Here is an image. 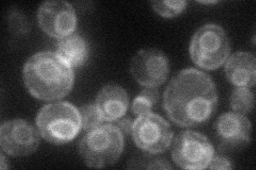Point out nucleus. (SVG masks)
<instances>
[{
  "label": "nucleus",
  "mask_w": 256,
  "mask_h": 170,
  "mask_svg": "<svg viewBox=\"0 0 256 170\" xmlns=\"http://www.w3.org/2000/svg\"><path fill=\"white\" fill-rule=\"evenodd\" d=\"M38 20L41 29L50 36L62 39L77 28L75 9L66 1H46L38 9Z\"/></svg>",
  "instance_id": "obj_9"
},
{
  "label": "nucleus",
  "mask_w": 256,
  "mask_h": 170,
  "mask_svg": "<svg viewBox=\"0 0 256 170\" xmlns=\"http://www.w3.org/2000/svg\"><path fill=\"white\" fill-rule=\"evenodd\" d=\"M118 129L120 131L123 133V135H128L132 133V128H134V121L132 120L130 117H122L116 121L114 124Z\"/></svg>",
  "instance_id": "obj_22"
},
{
  "label": "nucleus",
  "mask_w": 256,
  "mask_h": 170,
  "mask_svg": "<svg viewBox=\"0 0 256 170\" xmlns=\"http://www.w3.org/2000/svg\"><path fill=\"white\" fill-rule=\"evenodd\" d=\"M73 67L59 53L38 52L24 66V82L29 93L40 100L52 101L68 96L74 86Z\"/></svg>",
  "instance_id": "obj_2"
},
{
  "label": "nucleus",
  "mask_w": 256,
  "mask_h": 170,
  "mask_svg": "<svg viewBox=\"0 0 256 170\" xmlns=\"http://www.w3.org/2000/svg\"><path fill=\"white\" fill-rule=\"evenodd\" d=\"M214 155L207 137L196 131H184L174 140L172 157L176 165L184 169H204Z\"/></svg>",
  "instance_id": "obj_6"
},
{
  "label": "nucleus",
  "mask_w": 256,
  "mask_h": 170,
  "mask_svg": "<svg viewBox=\"0 0 256 170\" xmlns=\"http://www.w3.org/2000/svg\"><path fill=\"white\" fill-rule=\"evenodd\" d=\"M252 125L244 115L230 112L221 115L216 123V132L222 150L240 149L251 141Z\"/></svg>",
  "instance_id": "obj_11"
},
{
  "label": "nucleus",
  "mask_w": 256,
  "mask_h": 170,
  "mask_svg": "<svg viewBox=\"0 0 256 170\" xmlns=\"http://www.w3.org/2000/svg\"><path fill=\"white\" fill-rule=\"evenodd\" d=\"M95 104L104 120L116 123L125 116L130 105V96L122 86L108 84L100 90Z\"/></svg>",
  "instance_id": "obj_12"
},
{
  "label": "nucleus",
  "mask_w": 256,
  "mask_h": 170,
  "mask_svg": "<svg viewBox=\"0 0 256 170\" xmlns=\"http://www.w3.org/2000/svg\"><path fill=\"white\" fill-rule=\"evenodd\" d=\"M8 25L14 35H27L30 31L28 18L22 12L16 9H12L8 14Z\"/></svg>",
  "instance_id": "obj_18"
},
{
  "label": "nucleus",
  "mask_w": 256,
  "mask_h": 170,
  "mask_svg": "<svg viewBox=\"0 0 256 170\" xmlns=\"http://www.w3.org/2000/svg\"><path fill=\"white\" fill-rule=\"evenodd\" d=\"M228 80L237 87H253L256 82V60L254 54L240 51L228 59Z\"/></svg>",
  "instance_id": "obj_13"
},
{
  "label": "nucleus",
  "mask_w": 256,
  "mask_h": 170,
  "mask_svg": "<svg viewBox=\"0 0 256 170\" xmlns=\"http://www.w3.org/2000/svg\"><path fill=\"white\" fill-rule=\"evenodd\" d=\"M40 132L24 119H13L0 128V146L12 157H26L34 153L40 145Z\"/></svg>",
  "instance_id": "obj_8"
},
{
  "label": "nucleus",
  "mask_w": 256,
  "mask_h": 170,
  "mask_svg": "<svg viewBox=\"0 0 256 170\" xmlns=\"http://www.w3.org/2000/svg\"><path fill=\"white\" fill-rule=\"evenodd\" d=\"M132 135L139 148L154 155L164 152L173 139L169 123L152 112L140 115L134 121Z\"/></svg>",
  "instance_id": "obj_7"
},
{
  "label": "nucleus",
  "mask_w": 256,
  "mask_h": 170,
  "mask_svg": "<svg viewBox=\"0 0 256 170\" xmlns=\"http://www.w3.org/2000/svg\"><path fill=\"white\" fill-rule=\"evenodd\" d=\"M58 53L72 67H82L89 58L90 48L82 35L72 34L60 40Z\"/></svg>",
  "instance_id": "obj_14"
},
{
  "label": "nucleus",
  "mask_w": 256,
  "mask_h": 170,
  "mask_svg": "<svg viewBox=\"0 0 256 170\" xmlns=\"http://www.w3.org/2000/svg\"><path fill=\"white\" fill-rule=\"evenodd\" d=\"M207 168L228 170V169H233L234 165L232 163V161L228 160L226 157H223L220 155H214Z\"/></svg>",
  "instance_id": "obj_21"
},
{
  "label": "nucleus",
  "mask_w": 256,
  "mask_h": 170,
  "mask_svg": "<svg viewBox=\"0 0 256 170\" xmlns=\"http://www.w3.org/2000/svg\"><path fill=\"white\" fill-rule=\"evenodd\" d=\"M80 118H82V128L86 132L102 125V117L96 107V104H86L79 109Z\"/></svg>",
  "instance_id": "obj_17"
},
{
  "label": "nucleus",
  "mask_w": 256,
  "mask_h": 170,
  "mask_svg": "<svg viewBox=\"0 0 256 170\" xmlns=\"http://www.w3.org/2000/svg\"><path fill=\"white\" fill-rule=\"evenodd\" d=\"M159 99V92L157 87H146L136 97L132 102V111L136 115L146 114L152 111Z\"/></svg>",
  "instance_id": "obj_16"
},
{
  "label": "nucleus",
  "mask_w": 256,
  "mask_h": 170,
  "mask_svg": "<svg viewBox=\"0 0 256 170\" xmlns=\"http://www.w3.org/2000/svg\"><path fill=\"white\" fill-rule=\"evenodd\" d=\"M168 116L176 125L203 124L218 107V91L212 79L194 68L182 70L168 85L164 97Z\"/></svg>",
  "instance_id": "obj_1"
},
{
  "label": "nucleus",
  "mask_w": 256,
  "mask_h": 170,
  "mask_svg": "<svg viewBox=\"0 0 256 170\" xmlns=\"http://www.w3.org/2000/svg\"><path fill=\"white\" fill-rule=\"evenodd\" d=\"M124 150V135L116 125H100L89 131L79 145V153L89 167L114 164Z\"/></svg>",
  "instance_id": "obj_4"
},
{
  "label": "nucleus",
  "mask_w": 256,
  "mask_h": 170,
  "mask_svg": "<svg viewBox=\"0 0 256 170\" xmlns=\"http://www.w3.org/2000/svg\"><path fill=\"white\" fill-rule=\"evenodd\" d=\"M200 3H203V4H214V3H218V1H200Z\"/></svg>",
  "instance_id": "obj_24"
},
{
  "label": "nucleus",
  "mask_w": 256,
  "mask_h": 170,
  "mask_svg": "<svg viewBox=\"0 0 256 170\" xmlns=\"http://www.w3.org/2000/svg\"><path fill=\"white\" fill-rule=\"evenodd\" d=\"M186 1H152L154 10L166 18H173L186 9Z\"/></svg>",
  "instance_id": "obj_19"
},
{
  "label": "nucleus",
  "mask_w": 256,
  "mask_h": 170,
  "mask_svg": "<svg viewBox=\"0 0 256 170\" xmlns=\"http://www.w3.org/2000/svg\"><path fill=\"white\" fill-rule=\"evenodd\" d=\"M38 132L47 142L64 145L73 141L82 129L79 110L70 102L50 103L36 116Z\"/></svg>",
  "instance_id": "obj_3"
},
{
  "label": "nucleus",
  "mask_w": 256,
  "mask_h": 170,
  "mask_svg": "<svg viewBox=\"0 0 256 170\" xmlns=\"http://www.w3.org/2000/svg\"><path fill=\"white\" fill-rule=\"evenodd\" d=\"M137 163H142L137 168H146V169H171L172 166L169 164L166 159L162 158H153L146 157L137 159Z\"/></svg>",
  "instance_id": "obj_20"
},
{
  "label": "nucleus",
  "mask_w": 256,
  "mask_h": 170,
  "mask_svg": "<svg viewBox=\"0 0 256 170\" xmlns=\"http://www.w3.org/2000/svg\"><path fill=\"white\" fill-rule=\"evenodd\" d=\"M230 42L226 30L214 23L200 28L190 44L191 59L198 67L217 69L228 59Z\"/></svg>",
  "instance_id": "obj_5"
},
{
  "label": "nucleus",
  "mask_w": 256,
  "mask_h": 170,
  "mask_svg": "<svg viewBox=\"0 0 256 170\" xmlns=\"http://www.w3.org/2000/svg\"><path fill=\"white\" fill-rule=\"evenodd\" d=\"M254 102V94L249 87H237L230 96L232 108L242 115L253 110Z\"/></svg>",
  "instance_id": "obj_15"
},
{
  "label": "nucleus",
  "mask_w": 256,
  "mask_h": 170,
  "mask_svg": "<svg viewBox=\"0 0 256 170\" xmlns=\"http://www.w3.org/2000/svg\"><path fill=\"white\" fill-rule=\"evenodd\" d=\"M0 168H2V169L9 168V165L6 164V158H4V152L2 153V155H0Z\"/></svg>",
  "instance_id": "obj_23"
},
{
  "label": "nucleus",
  "mask_w": 256,
  "mask_h": 170,
  "mask_svg": "<svg viewBox=\"0 0 256 170\" xmlns=\"http://www.w3.org/2000/svg\"><path fill=\"white\" fill-rule=\"evenodd\" d=\"M132 75L146 87H158L169 77V60L158 49H142L130 63Z\"/></svg>",
  "instance_id": "obj_10"
}]
</instances>
